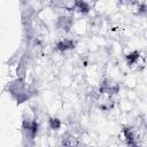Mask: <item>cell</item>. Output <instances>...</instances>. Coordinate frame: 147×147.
<instances>
[{"mask_svg": "<svg viewBox=\"0 0 147 147\" xmlns=\"http://www.w3.org/2000/svg\"><path fill=\"white\" fill-rule=\"evenodd\" d=\"M72 28H74V30H75L77 33L83 34V33L85 32V30H86V22H85L84 20H78V21L75 22V24H74Z\"/></svg>", "mask_w": 147, "mask_h": 147, "instance_id": "cell-1", "label": "cell"}]
</instances>
